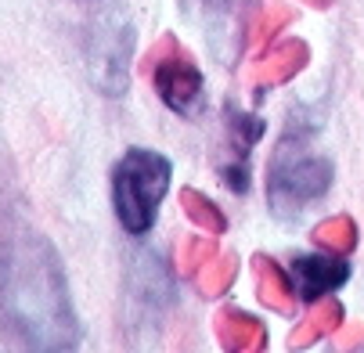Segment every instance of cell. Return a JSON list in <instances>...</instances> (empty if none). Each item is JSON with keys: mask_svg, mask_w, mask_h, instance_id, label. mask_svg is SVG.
Here are the masks:
<instances>
[{"mask_svg": "<svg viewBox=\"0 0 364 353\" xmlns=\"http://www.w3.org/2000/svg\"><path fill=\"white\" fill-rule=\"evenodd\" d=\"M0 295L15 339L29 353H76L80 325L62 256L40 231H11L0 249Z\"/></svg>", "mask_w": 364, "mask_h": 353, "instance_id": "cell-1", "label": "cell"}, {"mask_svg": "<svg viewBox=\"0 0 364 353\" xmlns=\"http://www.w3.org/2000/svg\"><path fill=\"white\" fill-rule=\"evenodd\" d=\"M332 184V163L318 151H310L306 134L292 130L285 134V141L278 144L271 170H267V198H271V210L278 217H299L306 206L328 191Z\"/></svg>", "mask_w": 364, "mask_h": 353, "instance_id": "cell-2", "label": "cell"}, {"mask_svg": "<svg viewBox=\"0 0 364 353\" xmlns=\"http://www.w3.org/2000/svg\"><path fill=\"white\" fill-rule=\"evenodd\" d=\"M170 188V163L151 148H130L116 163L112 173V198L116 217L130 234H144L155 224L159 202Z\"/></svg>", "mask_w": 364, "mask_h": 353, "instance_id": "cell-3", "label": "cell"}, {"mask_svg": "<svg viewBox=\"0 0 364 353\" xmlns=\"http://www.w3.org/2000/svg\"><path fill=\"white\" fill-rule=\"evenodd\" d=\"M151 83L159 90V97L177 112V116H198L205 105V80L198 65L177 47L173 36H163L159 47L148 55Z\"/></svg>", "mask_w": 364, "mask_h": 353, "instance_id": "cell-4", "label": "cell"}, {"mask_svg": "<svg viewBox=\"0 0 364 353\" xmlns=\"http://www.w3.org/2000/svg\"><path fill=\"white\" fill-rule=\"evenodd\" d=\"M134 50V26L123 15H109L94 26L90 36V76L105 94L127 90V65Z\"/></svg>", "mask_w": 364, "mask_h": 353, "instance_id": "cell-5", "label": "cell"}, {"mask_svg": "<svg viewBox=\"0 0 364 353\" xmlns=\"http://www.w3.org/2000/svg\"><path fill=\"white\" fill-rule=\"evenodd\" d=\"M259 137H264V119L228 109V130H224L228 159H220V177L231 191H245V184H249V151Z\"/></svg>", "mask_w": 364, "mask_h": 353, "instance_id": "cell-6", "label": "cell"}, {"mask_svg": "<svg viewBox=\"0 0 364 353\" xmlns=\"http://www.w3.org/2000/svg\"><path fill=\"white\" fill-rule=\"evenodd\" d=\"M289 278L296 285L299 299H325L328 292H336L339 285H346L350 278V264L339 252H325V256H292Z\"/></svg>", "mask_w": 364, "mask_h": 353, "instance_id": "cell-7", "label": "cell"}, {"mask_svg": "<svg viewBox=\"0 0 364 353\" xmlns=\"http://www.w3.org/2000/svg\"><path fill=\"white\" fill-rule=\"evenodd\" d=\"M188 11L202 22L205 36L217 47L228 36L231 47H242L238 29L245 26V0H188Z\"/></svg>", "mask_w": 364, "mask_h": 353, "instance_id": "cell-8", "label": "cell"}, {"mask_svg": "<svg viewBox=\"0 0 364 353\" xmlns=\"http://www.w3.org/2000/svg\"><path fill=\"white\" fill-rule=\"evenodd\" d=\"M306 58H310V50H306V43L303 40H282V43H274L264 58H259V65H256V76H252V83L264 90V87H278V83H289L303 65H306Z\"/></svg>", "mask_w": 364, "mask_h": 353, "instance_id": "cell-9", "label": "cell"}, {"mask_svg": "<svg viewBox=\"0 0 364 353\" xmlns=\"http://www.w3.org/2000/svg\"><path fill=\"white\" fill-rule=\"evenodd\" d=\"M217 335L228 353H259L267 346V328L252 314H242V310H220Z\"/></svg>", "mask_w": 364, "mask_h": 353, "instance_id": "cell-10", "label": "cell"}, {"mask_svg": "<svg viewBox=\"0 0 364 353\" xmlns=\"http://www.w3.org/2000/svg\"><path fill=\"white\" fill-rule=\"evenodd\" d=\"M252 271H256V281H259V299H264L271 310H278V314H292L296 310V285H292V278L267 256H256Z\"/></svg>", "mask_w": 364, "mask_h": 353, "instance_id": "cell-11", "label": "cell"}, {"mask_svg": "<svg viewBox=\"0 0 364 353\" xmlns=\"http://www.w3.org/2000/svg\"><path fill=\"white\" fill-rule=\"evenodd\" d=\"M339 325H343L339 303H325V307H318L314 314H306V317H303V325L292 332L289 346H292V349H303V346H310V342L321 339V335H332Z\"/></svg>", "mask_w": 364, "mask_h": 353, "instance_id": "cell-12", "label": "cell"}, {"mask_svg": "<svg viewBox=\"0 0 364 353\" xmlns=\"http://www.w3.org/2000/svg\"><path fill=\"white\" fill-rule=\"evenodd\" d=\"M181 202H184V213L191 217V224L195 227H202L205 234H220L224 227H228V220H224V213L213 206L210 198H202L198 191H181Z\"/></svg>", "mask_w": 364, "mask_h": 353, "instance_id": "cell-13", "label": "cell"}, {"mask_svg": "<svg viewBox=\"0 0 364 353\" xmlns=\"http://www.w3.org/2000/svg\"><path fill=\"white\" fill-rule=\"evenodd\" d=\"M314 241L325 245V252H339V256H346V252H353V245H357V227H353L350 217H332V220H325L314 231Z\"/></svg>", "mask_w": 364, "mask_h": 353, "instance_id": "cell-14", "label": "cell"}, {"mask_svg": "<svg viewBox=\"0 0 364 353\" xmlns=\"http://www.w3.org/2000/svg\"><path fill=\"white\" fill-rule=\"evenodd\" d=\"M235 274H238V256H213L195 278H198V288L205 295H220L224 288H231Z\"/></svg>", "mask_w": 364, "mask_h": 353, "instance_id": "cell-15", "label": "cell"}, {"mask_svg": "<svg viewBox=\"0 0 364 353\" xmlns=\"http://www.w3.org/2000/svg\"><path fill=\"white\" fill-rule=\"evenodd\" d=\"M213 256H217V249H213L210 238H188V241H181V274L195 278Z\"/></svg>", "mask_w": 364, "mask_h": 353, "instance_id": "cell-16", "label": "cell"}, {"mask_svg": "<svg viewBox=\"0 0 364 353\" xmlns=\"http://www.w3.org/2000/svg\"><path fill=\"white\" fill-rule=\"evenodd\" d=\"M289 18H292V11H289V8L267 4V15H264V22H259V29H256V33H259V36H274V33H278Z\"/></svg>", "mask_w": 364, "mask_h": 353, "instance_id": "cell-17", "label": "cell"}, {"mask_svg": "<svg viewBox=\"0 0 364 353\" xmlns=\"http://www.w3.org/2000/svg\"><path fill=\"white\" fill-rule=\"evenodd\" d=\"M306 4H310V8H328L332 0H306Z\"/></svg>", "mask_w": 364, "mask_h": 353, "instance_id": "cell-18", "label": "cell"}]
</instances>
